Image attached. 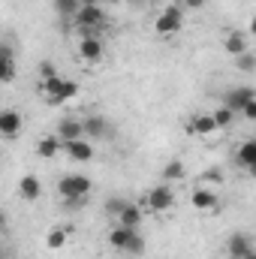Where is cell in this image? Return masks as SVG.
I'll use <instances>...</instances> for the list:
<instances>
[{"label":"cell","mask_w":256,"mask_h":259,"mask_svg":"<svg viewBox=\"0 0 256 259\" xmlns=\"http://www.w3.org/2000/svg\"><path fill=\"white\" fill-rule=\"evenodd\" d=\"M64 151L69 160H75V163H88V160H94V142L84 136V139H75V142H64Z\"/></svg>","instance_id":"52a82bcc"},{"label":"cell","mask_w":256,"mask_h":259,"mask_svg":"<svg viewBox=\"0 0 256 259\" xmlns=\"http://www.w3.org/2000/svg\"><path fill=\"white\" fill-rule=\"evenodd\" d=\"M181 27H184V9H181V6H166V9L160 12V18L154 21V30H157L160 36H175Z\"/></svg>","instance_id":"277c9868"},{"label":"cell","mask_w":256,"mask_h":259,"mask_svg":"<svg viewBox=\"0 0 256 259\" xmlns=\"http://www.w3.org/2000/svg\"><path fill=\"white\" fill-rule=\"evenodd\" d=\"M250 33H256V15L250 18Z\"/></svg>","instance_id":"e575fe53"},{"label":"cell","mask_w":256,"mask_h":259,"mask_svg":"<svg viewBox=\"0 0 256 259\" xmlns=\"http://www.w3.org/2000/svg\"><path fill=\"white\" fill-rule=\"evenodd\" d=\"M66 208H84L88 205V196H75V199H64Z\"/></svg>","instance_id":"1f68e13d"},{"label":"cell","mask_w":256,"mask_h":259,"mask_svg":"<svg viewBox=\"0 0 256 259\" xmlns=\"http://www.w3.org/2000/svg\"><path fill=\"white\" fill-rule=\"evenodd\" d=\"M72 24H75V30H100L103 33V27H106V9H103V3H81V9L75 12Z\"/></svg>","instance_id":"7a4b0ae2"},{"label":"cell","mask_w":256,"mask_h":259,"mask_svg":"<svg viewBox=\"0 0 256 259\" xmlns=\"http://www.w3.org/2000/svg\"><path fill=\"white\" fill-rule=\"evenodd\" d=\"M241 118H244V121H253V124H256V100H250V103L244 106V112H241Z\"/></svg>","instance_id":"4dcf8cb0"},{"label":"cell","mask_w":256,"mask_h":259,"mask_svg":"<svg viewBox=\"0 0 256 259\" xmlns=\"http://www.w3.org/2000/svg\"><path fill=\"white\" fill-rule=\"evenodd\" d=\"M64 81L61 75H52V78H42L39 81V94H42V100L46 103H61V91H64Z\"/></svg>","instance_id":"7c38bea8"},{"label":"cell","mask_w":256,"mask_h":259,"mask_svg":"<svg viewBox=\"0 0 256 259\" xmlns=\"http://www.w3.org/2000/svg\"><path fill=\"white\" fill-rule=\"evenodd\" d=\"M217 121H214V115L211 112H196L190 121H187V133L190 136H199V139H205V136H214L217 133Z\"/></svg>","instance_id":"8992f818"},{"label":"cell","mask_w":256,"mask_h":259,"mask_svg":"<svg viewBox=\"0 0 256 259\" xmlns=\"http://www.w3.org/2000/svg\"><path fill=\"white\" fill-rule=\"evenodd\" d=\"M211 115H214L217 127H220V130H226V127H232V124H235V115H238V112H232L229 106H223V103H220V106H217V109H214Z\"/></svg>","instance_id":"603a6c76"},{"label":"cell","mask_w":256,"mask_h":259,"mask_svg":"<svg viewBox=\"0 0 256 259\" xmlns=\"http://www.w3.org/2000/svg\"><path fill=\"white\" fill-rule=\"evenodd\" d=\"M84 136H88V139H106V136H109V121H106L103 115L84 118Z\"/></svg>","instance_id":"d6986e66"},{"label":"cell","mask_w":256,"mask_h":259,"mask_svg":"<svg viewBox=\"0 0 256 259\" xmlns=\"http://www.w3.org/2000/svg\"><path fill=\"white\" fill-rule=\"evenodd\" d=\"M199 181H202V184H223V172H220V169H205V172L199 175Z\"/></svg>","instance_id":"4316f807"},{"label":"cell","mask_w":256,"mask_h":259,"mask_svg":"<svg viewBox=\"0 0 256 259\" xmlns=\"http://www.w3.org/2000/svg\"><path fill=\"white\" fill-rule=\"evenodd\" d=\"M247 172H250V175H253V178H256V163H253V166H250V169H247Z\"/></svg>","instance_id":"d590c367"},{"label":"cell","mask_w":256,"mask_h":259,"mask_svg":"<svg viewBox=\"0 0 256 259\" xmlns=\"http://www.w3.org/2000/svg\"><path fill=\"white\" fill-rule=\"evenodd\" d=\"M109 244L115 247V250H124V253H142L145 250V238L139 235V229H127V226H112L109 229Z\"/></svg>","instance_id":"6da1fadb"},{"label":"cell","mask_w":256,"mask_h":259,"mask_svg":"<svg viewBox=\"0 0 256 259\" xmlns=\"http://www.w3.org/2000/svg\"><path fill=\"white\" fill-rule=\"evenodd\" d=\"M81 3H103V0H81Z\"/></svg>","instance_id":"8d00e7d4"},{"label":"cell","mask_w":256,"mask_h":259,"mask_svg":"<svg viewBox=\"0 0 256 259\" xmlns=\"http://www.w3.org/2000/svg\"><path fill=\"white\" fill-rule=\"evenodd\" d=\"M175 205V190L169 187V184H157V187H151L145 199H142V208H148V211H154V214H163V211H169Z\"/></svg>","instance_id":"3957f363"},{"label":"cell","mask_w":256,"mask_h":259,"mask_svg":"<svg viewBox=\"0 0 256 259\" xmlns=\"http://www.w3.org/2000/svg\"><path fill=\"white\" fill-rule=\"evenodd\" d=\"M18 193L24 196V202H36L39 193H42L39 178H36V175H24V178H21V184H18Z\"/></svg>","instance_id":"ffe728a7"},{"label":"cell","mask_w":256,"mask_h":259,"mask_svg":"<svg viewBox=\"0 0 256 259\" xmlns=\"http://www.w3.org/2000/svg\"><path fill=\"white\" fill-rule=\"evenodd\" d=\"M103 55H106V49H103L100 36H94V39H78V58H81V61H88V64H100Z\"/></svg>","instance_id":"30bf717a"},{"label":"cell","mask_w":256,"mask_h":259,"mask_svg":"<svg viewBox=\"0 0 256 259\" xmlns=\"http://www.w3.org/2000/svg\"><path fill=\"white\" fill-rule=\"evenodd\" d=\"M247 259H256V253H250V256H247Z\"/></svg>","instance_id":"74e56055"},{"label":"cell","mask_w":256,"mask_h":259,"mask_svg":"<svg viewBox=\"0 0 256 259\" xmlns=\"http://www.w3.org/2000/svg\"><path fill=\"white\" fill-rule=\"evenodd\" d=\"M72 97H78V84L66 78V81H64V91H61V103H66V100H72Z\"/></svg>","instance_id":"83f0119b"},{"label":"cell","mask_w":256,"mask_h":259,"mask_svg":"<svg viewBox=\"0 0 256 259\" xmlns=\"http://www.w3.org/2000/svg\"><path fill=\"white\" fill-rule=\"evenodd\" d=\"M52 75H58L55 64H52V61H42V64H39V78H52Z\"/></svg>","instance_id":"f1b7e54d"},{"label":"cell","mask_w":256,"mask_h":259,"mask_svg":"<svg viewBox=\"0 0 256 259\" xmlns=\"http://www.w3.org/2000/svg\"><path fill=\"white\" fill-rule=\"evenodd\" d=\"M78 9H81V0H55V12L61 18H75Z\"/></svg>","instance_id":"d4e9b609"},{"label":"cell","mask_w":256,"mask_h":259,"mask_svg":"<svg viewBox=\"0 0 256 259\" xmlns=\"http://www.w3.org/2000/svg\"><path fill=\"white\" fill-rule=\"evenodd\" d=\"M184 175H187V169H184L181 160H169V163L163 166V178H166V181H181Z\"/></svg>","instance_id":"cb8c5ba5"},{"label":"cell","mask_w":256,"mask_h":259,"mask_svg":"<svg viewBox=\"0 0 256 259\" xmlns=\"http://www.w3.org/2000/svg\"><path fill=\"white\" fill-rule=\"evenodd\" d=\"M58 136L64 142H75V139H84V121H75V118H64L58 124Z\"/></svg>","instance_id":"9a60e30c"},{"label":"cell","mask_w":256,"mask_h":259,"mask_svg":"<svg viewBox=\"0 0 256 259\" xmlns=\"http://www.w3.org/2000/svg\"><path fill=\"white\" fill-rule=\"evenodd\" d=\"M235 69H238V72H256V55L253 52L238 55V58H235Z\"/></svg>","instance_id":"484cf974"},{"label":"cell","mask_w":256,"mask_h":259,"mask_svg":"<svg viewBox=\"0 0 256 259\" xmlns=\"http://www.w3.org/2000/svg\"><path fill=\"white\" fill-rule=\"evenodd\" d=\"M0 66H3L0 81H3V84H9V81L15 78V55H12L9 42H3V46H0Z\"/></svg>","instance_id":"e0dca14e"},{"label":"cell","mask_w":256,"mask_h":259,"mask_svg":"<svg viewBox=\"0 0 256 259\" xmlns=\"http://www.w3.org/2000/svg\"><path fill=\"white\" fill-rule=\"evenodd\" d=\"M187 3V9H202L205 6V0H184Z\"/></svg>","instance_id":"d6a6232c"},{"label":"cell","mask_w":256,"mask_h":259,"mask_svg":"<svg viewBox=\"0 0 256 259\" xmlns=\"http://www.w3.org/2000/svg\"><path fill=\"white\" fill-rule=\"evenodd\" d=\"M115 223H118V226H127V229H139V226H142V205L127 202L124 211L115 217Z\"/></svg>","instance_id":"5bb4252c"},{"label":"cell","mask_w":256,"mask_h":259,"mask_svg":"<svg viewBox=\"0 0 256 259\" xmlns=\"http://www.w3.org/2000/svg\"><path fill=\"white\" fill-rule=\"evenodd\" d=\"M223 49L232 55V58H238V55H244V52H250L247 49V36L241 33V30H226V39H223Z\"/></svg>","instance_id":"2e32d148"},{"label":"cell","mask_w":256,"mask_h":259,"mask_svg":"<svg viewBox=\"0 0 256 259\" xmlns=\"http://www.w3.org/2000/svg\"><path fill=\"white\" fill-rule=\"evenodd\" d=\"M124 205H127L124 199H109V205H106V208H109V214H112V217H118V214L124 211Z\"/></svg>","instance_id":"f546056e"},{"label":"cell","mask_w":256,"mask_h":259,"mask_svg":"<svg viewBox=\"0 0 256 259\" xmlns=\"http://www.w3.org/2000/svg\"><path fill=\"white\" fill-rule=\"evenodd\" d=\"M235 160H238V166H244V169H250V166H253V163H256V139H247V142H241V145H238Z\"/></svg>","instance_id":"44dd1931"},{"label":"cell","mask_w":256,"mask_h":259,"mask_svg":"<svg viewBox=\"0 0 256 259\" xmlns=\"http://www.w3.org/2000/svg\"><path fill=\"white\" fill-rule=\"evenodd\" d=\"M190 202H193V208H196V211H217V205H220L217 193H214V190H208V187L193 190Z\"/></svg>","instance_id":"8fae6325"},{"label":"cell","mask_w":256,"mask_h":259,"mask_svg":"<svg viewBox=\"0 0 256 259\" xmlns=\"http://www.w3.org/2000/svg\"><path fill=\"white\" fill-rule=\"evenodd\" d=\"M21 130H24V118H21L15 109L0 112V136H3V139H15Z\"/></svg>","instance_id":"9c48e42d"},{"label":"cell","mask_w":256,"mask_h":259,"mask_svg":"<svg viewBox=\"0 0 256 259\" xmlns=\"http://www.w3.org/2000/svg\"><path fill=\"white\" fill-rule=\"evenodd\" d=\"M66 238H69L66 226H55V229H49V235H46V247H49V250H61L66 244Z\"/></svg>","instance_id":"7402d4cb"},{"label":"cell","mask_w":256,"mask_h":259,"mask_svg":"<svg viewBox=\"0 0 256 259\" xmlns=\"http://www.w3.org/2000/svg\"><path fill=\"white\" fill-rule=\"evenodd\" d=\"M64 151V139L55 133V136H42L39 139V145H36V154L42 157V160H52V157H58Z\"/></svg>","instance_id":"4fadbf2b"},{"label":"cell","mask_w":256,"mask_h":259,"mask_svg":"<svg viewBox=\"0 0 256 259\" xmlns=\"http://www.w3.org/2000/svg\"><path fill=\"white\" fill-rule=\"evenodd\" d=\"M250 253H253L250 238H247V235H241V232H235V235L229 238V256H232V259H247Z\"/></svg>","instance_id":"ac0fdd59"},{"label":"cell","mask_w":256,"mask_h":259,"mask_svg":"<svg viewBox=\"0 0 256 259\" xmlns=\"http://www.w3.org/2000/svg\"><path fill=\"white\" fill-rule=\"evenodd\" d=\"M115 3H121V0H103V6H115Z\"/></svg>","instance_id":"836d02e7"},{"label":"cell","mask_w":256,"mask_h":259,"mask_svg":"<svg viewBox=\"0 0 256 259\" xmlns=\"http://www.w3.org/2000/svg\"><path fill=\"white\" fill-rule=\"evenodd\" d=\"M250 100H256V94L250 91V88H232V91H226V94H223V100H220V103L241 115V112H244V106H247Z\"/></svg>","instance_id":"ba28073f"},{"label":"cell","mask_w":256,"mask_h":259,"mask_svg":"<svg viewBox=\"0 0 256 259\" xmlns=\"http://www.w3.org/2000/svg\"><path fill=\"white\" fill-rule=\"evenodd\" d=\"M91 190H94V184H91V178H88V175H64V178L58 181V193L64 196V199L91 196Z\"/></svg>","instance_id":"5b68a950"}]
</instances>
